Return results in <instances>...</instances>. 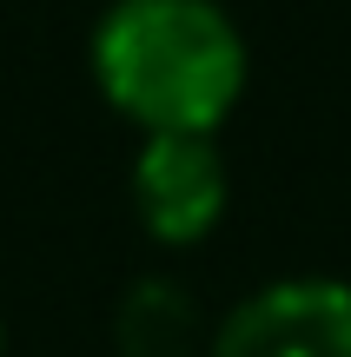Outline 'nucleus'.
Instances as JSON below:
<instances>
[{
    "mask_svg": "<svg viewBox=\"0 0 351 357\" xmlns=\"http://www.w3.org/2000/svg\"><path fill=\"white\" fill-rule=\"evenodd\" d=\"M93 79L140 132H219L246 93V33L219 0H113Z\"/></svg>",
    "mask_w": 351,
    "mask_h": 357,
    "instance_id": "obj_1",
    "label": "nucleus"
},
{
    "mask_svg": "<svg viewBox=\"0 0 351 357\" xmlns=\"http://www.w3.org/2000/svg\"><path fill=\"white\" fill-rule=\"evenodd\" d=\"M232 178L212 132H146L133 159V205L159 245H199L225 218Z\"/></svg>",
    "mask_w": 351,
    "mask_h": 357,
    "instance_id": "obj_2",
    "label": "nucleus"
},
{
    "mask_svg": "<svg viewBox=\"0 0 351 357\" xmlns=\"http://www.w3.org/2000/svg\"><path fill=\"white\" fill-rule=\"evenodd\" d=\"M212 357H351V284L278 278L212 331Z\"/></svg>",
    "mask_w": 351,
    "mask_h": 357,
    "instance_id": "obj_3",
    "label": "nucleus"
},
{
    "mask_svg": "<svg viewBox=\"0 0 351 357\" xmlns=\"http://www.w3.org/2000/svg\"><path fill=\"white\" fill-rule=\"evenodd\" d=\"M113 344H119V357H212L193 291H179L172 278H140L119 298Z\"/></svg>",
    "mask_w": 351,
    "mask_h": 357,
    "instance_id": "obj_4",
    "label": "nucleus"
},
{
    "mask_svg": "<svg viewBox=\"0 0 351 357\" xmlns=\"http://www.w3.org/2000/svg\"><path fill=\"white\" fill-rule=\"evenodd\" d=\"M0 351H7V331H0Z\"/></svg>",
    "mask_w": 351,
    "mask_h": 357,
    "instance_id": "obj_5",
    "label": "nucleus"
}]
</instances>
